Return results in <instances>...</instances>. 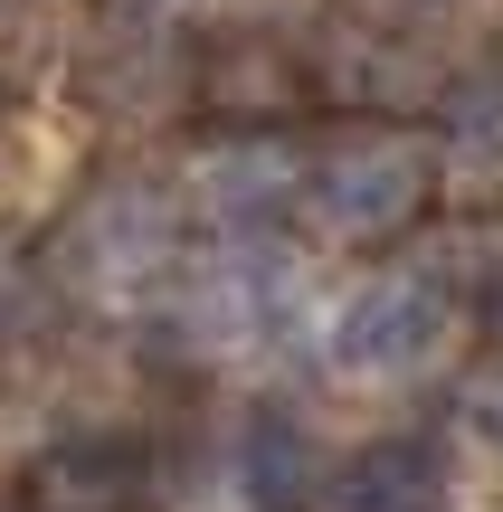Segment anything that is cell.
Here are the masks:
<instances>
[{
  "label": "cell",
  "instance_id": "obj_3",
  "mask_svg": "<svg viewBox=\"0 0 503 512\" xmlns=\"http://www.w3.org/2000/svg\"><path fill=\"white\" fill-rule=\"evenodd\" d=\"M143 503V456L124 437H67L19 475V512H133Z\"/></svg>",
  "mask_w": 503,
  "mask_h": 512
},
{
  "label": "cell",
  "instance_id": "obj_2",
  "mask_svg": "<svg viewBox=\"0 0 503 512\" xmlns=\"http://www.w3.org/2000/svg\"><path fill=\"white\" fill-rule=\"evenodd\" d=\"M447 342V285L437 275H371L361 294H342L333 313V361L361 370V380H390V370H418Z\"/></svg>",
  "mask_w": 503,
  "mask_h": 512
},
{
  "label": "cell",
  "instance_id": "obj_8",
  "mask_svg": "<svg viewBox=\"0 0 503 512\" xmlns=\"http://www.w3.org/2000/svg\"><path fill=\"white\" fill-rule=\"evenodd\" d=\"M447 152L466 171H503V86H456L447 95Z\"/></svg>",
  "mask_w": 503,
  "mask_h": 512
},
{
  "label": "cell",
  "instance_id": "obj_9",
  "mask_svg": "<svg viewBox=\"0 0 503 512\" xmlns=\"http://www.w3.org/2000/svg\"><path fill=\"white\" fill-rule=\"evenodd\" d=\"M209 86H219V105H247V114H276L285 95H295V67H285L276 48H238L209 67Z\"/></svg>",
  "mask_w": 503,
  "mask_h": 512
},
{
  "label": "cell",
  "instance_id": "obj_1",
  "mask_svg": "<svg viewBox=\"0 0 503 512\" xmlns=\"http://www.w3.org/2000/svg\"><path fill=\"white\" fill-rule=\"evenodd\" d=\"M428 152L399 143V133H361V143L323 152L314 171H304V200H314V219L333 228V238H399V228L428 209Z\"/></svg>",
  "mask_w": 503,
  "mask_h": 512
},
{
  "label": "cell",
  "instance_id": "obj_10",
  "mask_svg": "<svg viewBox=\"0 0 503 512\" xmlns=\"http://www.w3.org/2000/svg\"><path fill=\"white\" fill-rule=\"evenodd\" d=\"M133 10H162V0H133Z\"/></svg>",
  "mask_w": 503,
  "mask_h": 512
},
{
  "label": "cell",
  "instance_id": "obj_5",
  "mask_svg": "<svg viewBox=\"0 0 503 512\" xmlns=\"http://www.w3.org/2000/svg\"><path fill=\"white\" fill-rule=\"evenodd\" d=\"M295 190H304V162L285 143H228V152H209L200 162V200H209V219L219 228H247V238H257V228H276L285 209H295Z\"/></svg>",
  "mask_w": 503,
  "mask_h": 512
},
{
  "label": "cell",
  "instance_id": "obj_6",
  "mask_svg": "<svg viewBox=\"0 0 503 512\" xmlns=\"http://www.w3.org/2000/svg\"><path fill=\"white\" fill-rule=\"evenodd\" d=\"M447 503V465L428 437H380L333 475V512H437Z\"/></svg>",
  "mask_w": 503,
  "mask_h": 512
},
{
  "label": "cell",
  "instance_id": "obj_7",
  "mask_svg": "<svg viewBox=\"0 0 503 512\" xmlns=\"http://www.w3.org/2000/svg\"><path fill=\"white\" fill-rule=\"evenodd\" d=\"M238 484H247L257 512H304V503L323 494V456H314V437H304L295 418L257 408L247 437H238Z\"/></svg>",
  "mask_w": 503,
  "mask_h": 512
},
{
  "label": "cell",
  "instance_id": "obj_4",
  "mask_svg": "<svg viewBox=\"0 0 503 512\" xmlns=\"http://www.w3.org/2000/svg\"><path fill=\"white\" fill-rule=\"evenodd\" d=\"M76 275H95V285H124V275H152L171 256V200L162 190H105V200L76 219Z\"/></svg>",
  "mask_w": 503,
  "mask_h": 512
}]
</instances>
